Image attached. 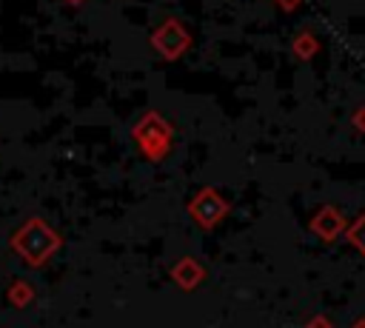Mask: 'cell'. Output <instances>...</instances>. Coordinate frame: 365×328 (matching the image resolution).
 <instances>
[{
	"label": "cell",
	"mask_w": 365,
	"mask_h": 328,
	"mask_svg": "<svg viewBox=\"0 0 365 328\" xmlns=\"http://www.w3.org/2000/svg\"><path fill=\"white\" fill-rule=\"evenodd\" d=\"M154 48H157L163 57L174 60V57H180V54L188 48V31H185L177 20H168V23H163V26L154 31Z\"/></svg>",
	"instance_id": "obj_1"
},
{
	"label": "cell",
	"mask_w": 365,
	"mask_h": 328,
	"mask_svg": "<svg viewBox=\"0 0 365 328\" xmlns=\"http://www.w3.org/2000/svg\"><path fill=\"white\" fill-rule=\"evenodd\" d=\"M68 3H83V0H68Z\"/></svg>",
	"instance_id": "obj_2"
}]
</instances>
